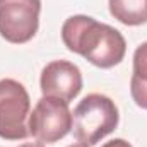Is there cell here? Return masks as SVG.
<instances>
[{
	"instance_id": "5b68a950",
	"label": "cell",
	"mask_w": 147,
	"mask_h": 147,
	"mask_svg": "<svg viewBox=\"0 0 147 147\" xmlns=\"http://www.w3.org/2000/svg\"><path fill=\"white\" fill-rule=\"evenodd\" d=\"M41 0H0V36L22 45L33 39L39 28Z\"/></svg>"
},
{
	"instance_id": "52a82bcc",
	"label": "cell",
	"mask_w": 147,
	"mask_h": 147,
	"mask_svg": "<svg viewBox=\"0 0 147 147\" xmlns=\"http://www.w3.org/2000/svg\"><path fill=\"white\" fill-rule=\"evenodd\" d=\"M130 94L135 105L147 110V41L134 53V74L130 79Z\"/></svg>"
},
{
	"instance_id": "ba28073f",
	"label": "cell",
	"mask_w": 147,
	"mask_h": 147,
	"mask_svg": "<svg viewBox=\"0 0 147 147\" xmlns=\"http://www.w3.org/2000/svg\"><path fill=\"white\" fill-rule=\"evenodd\" d=\"M110 14L125 26L147 22V0H108Z\"/></svg>"
},
{
	"instance_id": "3957f363",
	"label": "cell",
	"mask_w": 147,
	"mask_h": 147,
	"mask_svg": "<svg viewBox=\"0 0 147 147\" xmlns=\"http://www.w3.org/2000/svg\"><path fill=\"white\" fill-rule=\"evenodd\" d=\"M31 99L26 87L14 79L0 80V137L5 140H19L29 135L28 115Z\"/></svg>"
},
{
	"instance_id": "6da1fadb",
	"label": "cell",
	"mask_w": 147,
	"mask_h": 147,
	"mask_svg": "<svg viewBox=\"0 0 147 147\" xmlns=\"http://www.w3.org/2000/svg\"><path fill=\"white\" fill-rule=\"evenodd\" d=\"M62 41L70 51L99 69L118 65L127 53L123 34L89 16L69 17L62 26Z\"/></svg>"
},
{
	"instance_id": "277c9868",
	"label": "cell",
	"mask_w": 147,
	"mask_h": 147,
	"mask_svg": "<svg viewBox=\"0 0 147 147\" xmlns=\"http://www.w3.org/2000/svg\"><path fill=\"white\" fill-rule=\"evenodd\" d=\"M29 135L39 142L55 144L72 130V113L69 103L58 98L43 96L29 113Z\"/></svg>"
},
{
	"instance_id": "8992f818",
	"label": "cell",
	"mask_w": 147,
	"mask_h": 147,
	"mask_svg": "<svg viewBox=\"0 0 147 147\" xmlns=\"http://www.w3.org/2000/svg\"><path fill=\"white\" fill-rule=\"evenodd\" d=\"M39 86L43 96H51L70 103L82 91V74L72 62L55 60L43 69Z\"/></svg>"
},
{
	"instance_id": "30bf717a",
	"label": "cell",
	"mask_w": 147,
	"mask_h": 147,
	"mask_svg": "<svg viewBox=\"0 0 147 147\" xmlns=\"http://www.w3.org/2000/svg\"><path fill=\"white\" fill-rule=\"evenodd\" d=\"M19 147H43V144L34 142V144H22V146H19Z\"/></svg>"
},
{
	"instance_id": "8fae6325",
	"label": "cell",
	"mask_w": 147,
	"mask_h": 147,
	"mask_svg": "<svg viewBox=\"0 0 147 147\" xmlns=\"http://www.w3.org/2000/svg\"><path fill=\"white\" fill-rule=\"evenodd\" d=\"M69 147H89V146L84 144V142H79V144H72V146H69Z\"/></svg>"
},
{
	"instance_id": "9c48e42d",
	"label": "cell",
	"mask_w": 147,
	"mask_h": 147,
	"mask_svg": "<svg viewBox=\"0 0 147 147\" xmlns=\"http://www.w3.org/2000/svg\"><path fill=\"white\" fill-rule=\"evenodd\" d=\"M101 147H132V144H128L123 139H115V140H110V142H106L105 146H101Z\"/></svg>"
},
{
	"instance_id": "7a4b0ae2",
	"label": "cell",
	"mask_w": 147,
	"mask_h": 147,
	"mask_svg": "<svg viewBox=\"0 0 147 147\" xmlns=\"http://www.w3.org/2000/svg\"><path fill=\"white\" fill-rule=\"evenodd\" d=\"M118 108L105 94H87L72 113V130L79 142L96 146L118 127Z\"/></svg>"
}]
</instances>
